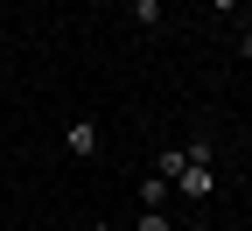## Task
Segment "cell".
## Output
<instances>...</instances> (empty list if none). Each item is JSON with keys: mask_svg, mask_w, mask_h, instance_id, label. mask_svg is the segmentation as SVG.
Listing matches in <instances>:
<instances>
[{"mask_svg": "<svg viewBox=\"0 0 252 231\" xmlns=\"http://www.w3.org/2000/svg\"><path fill=\"white\" fill-rule=\"evenodd\" d=\"M182 168H189V154H182V147H168V154H154V175H168V182H175Z\"/></svg>", "mask_w": 252, "mask_h": 231, "instance_id": "cell-4", "label": "cell"}, {"mask_svg": "<svg viewBox=\"0 0 252 231\" xmlns=\"http://www.w3.org/2000/svg\"><path fill=\"white\" fill-rule=\"evenodd\" d=\"M210 7H217V14H231V7H245V0H210Z\"/></svg>", "mask_w": 252, "mask_h": 231, "instance_id": "cell-7", "label": "cell"}, {"mask_svg": "<svg viewBox=\"0 0 252 231\" xmlns=\"http://www.w3.org/2000/svg\"><path fill=\"white\" fill-rule=\"evenodd\" d=\"M133 21L140 28H161V0H133Z\"/></svg>", "mask_w": 252, "mask_h": 231, "instance_id": "cell-5", "label": "cell"}, {"mask_svg": "<svg viewBox=\"0 0 252 231\" xmlns=\"http://www.w3.org/2000/svg\"><path fill=\"white\" fill-rule=\"evenodd\" d=\"M210 189H217V175H210V161H189V168L175 175V196H189V203H210Z\"/></svg>", "mask_w": 252, "mask_h": 231, "instance_id": "cell-1", "label": "cell"}, {"mask_svg": "<svg viewBox=\"0 0 252 231\" xmlns=\"http://www.w3.org/2000/svg\"><path fill=\"white\" fill-rule=\"evenodd\" d=\"M168 196H175L168 175H147V182H140V210H168Z\"/></svg>", "mask_w": 252, "mask_h": 231, "instance_id": "cell-3", "label": "cell"}, {"mask_svg": "<svg viewBox=\"0 0 252 231\" xmlns=\"http://www.w3.org/2000/svg\"><path fill=\"white\" fill-rule=\"evenodd\" d=\"M91 231H112V224H91Z\"/></svg>", "mask_w": 252, "mask_h": 231, "instance_id": "cell-8", "label": "cell"}, {"mask_svg": "<svg viewBox=\"0 0 252 231\" xmlns=\"http://www.w3.org/2000/svg\"><path fill=\"white\" fill-rule=\"evenodd\" d=\"M63 147L70 154H98V119H70L63 126Z\"/></svg>", "mask_w": 252, "mask_h": 231, "instance_id": "cell-2", "label": "cell"}, {"mask_svg": "<svg viewBox=\"0 0 252 231\" xmlns=\"http://www.w3.org/2000/svg\"><path fill=\"white\" fill-rule=\"evenodd\" d=\"M189 231H203V224H189Z\"/></svg>", "mask_w": 252, "mask_h": 231, "instance_id": "cell-9", "label": "cell"}, {"mask_svg": "<svg viewBox=\"0 0 252 231\" xmlns=\"http://www.w3.org/2000/svg\"><path fill=\"white\" fill-rule=\"evenodd\" d=\"M133 231H175V224H168L161 210H140V224H133Z\"/></svg>", "mask_w": 252, "mask_h": 231, "instance_id": "cell-6", "label": "cell"}]
</instances>
